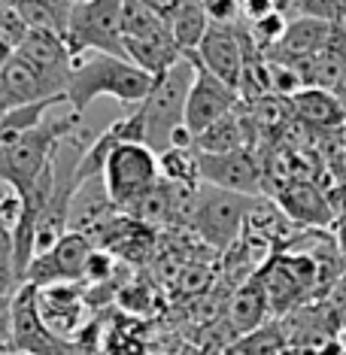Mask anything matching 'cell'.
I'll use <instances>...</instances> for the list:
<instances>
[{
    "mask_svg": "<svg viewBox=\"0 0 346 355\" xmlns=\"http://www.w3.org/2000/svg\"><path fill=\"white\" fill-rule=\"evenodd\" d=\"M155 76H149L143 67L134 61L119 58V55H103V52H88L85 58L73 64V73L67 83V107L76 116H85L88 103L94 98H112L119 103H143L149 98Z\"/></svg>",
    "mask_w": 346,
    "mask_h": 355,
    "instance_id": "cell-1",
    "label": "cell"
},
{
    "mask_svg": "<svg viewBox=\"0 0 346 355\" xmlns=\"http://www.w3.org/2000/svg\"><path fill=\"white\" fill-rule=\"evenodd\" d=\"M79 125H83V116L67 112L64 119H43L37 128L10 140L0 149V182L10 185L19 195L31 191L34 182L43 176V171L52 164L58 143L70 131H76Z\"/></svg>",
    "mask_w": 346,
    "mask_h": 355,
    "instance_id": "cell-2",
    "label": "cell"
},
{
    "mask_svg": "<svg viewBox=\"0 0 346 355\" xmlns=\"http://www.w3.org/2000/svg\"><path fill=\"white\" fill-rule=\"evenodd\" d=\"M252 209H255V198L234 195V191L200 182L186 228H191V234H198L210 249L225 252V249H231L243 237Z\"/></svg>",
    "mask_w": 346,
    "mask_h": 355,
    "instance_id": "cell-3",
    "label": "cell"
},
{
    "mask_svg": "<svg viewBox=\"0 0 346 355\" xmlns=\"http://www.w3.org/2000/svg\"><path fill=\"white\" fill-rule=\"evenodd\" d=\"M122 15L125 0H79L70 12L67 34H64V43H67L73 61L85 58L88 52L128 58Z\"/></svg>",
    "mask_w": 346,
    "mask_h": 355,
    "instance_id": "cell-4",
    "label": "cell"
},
{
    "mask_svg": "<svg viewBox=\"0 0 346 355\" xmlns=\"http://www.w3.org/2000/svg\"><path fill=\"white\" fill-rule=\"evenodd\" d=\"M191 79H195V67L189 58L176 61L164 76L155 79L149 98L140 103L143 110V125H146V146L161 155L164 149H171V137L186 119V98Z\"/></svg>",
    "mask_w": 346,
    "mask_h": 355,
    "instance_id": "cell-5",
    "label": "cell"
},
{
    "mask_svg": "<svg viewBox=\"0 0 346 355\" xmlns=\"http://www.w3.org/2000/svg\"><path fill=\"white\" fill-rule=\"evenodd\" d=\"M158 180H161L158 155L146 143H134V140L116 143L110 149L107 161H103V173H101L103 191H107V198L122 213L134 200H140L146 195Z\"/></svg>",
    "mask_w": 346,
    "mask_h": 355,
    "instance_id": "cell-6",
    "label": "cell"
},
{
    "mask_svg": "<svg viewBox=\"0 0 346 355\" xmlns=\"http://www.w3.org/2000/svg\"><path fill=\"white\" fill-rule=\"evenodd\" d=\"M259 279L268 295V306L277 316L297 310L319 279V268L310 255H273L259 270Z\"/></svg>",
    "mask_w": 346,
    "mask_h": 355,
    "instance_id": "cell-7",
    "label": "cell"
},
{
    "mask_svg": "<svg viewBox=\"0 0 346 355\" xmlns=\"http://www.w3.org/2000/svg\"><path fill=\"white\" fill-rule=\"evenodd\" d=\"M64 92H67V79L37 67V64L28 61L21 52H12V58L0 70V101H3V112L31 107V103H40V101L64 98Z\"/></svg>",
    "mask_w": 346,
    "mask_h": 355,
    "instance_id": "cell-8",
    "label": "cell"
},
{
    "mask_svg": "<svg viewBox=\"0 0 346 355\" xmlns=\"http://www.w3.org/2000/svg\"><path fill=\"white\" fill-rule=\"evenodd\" d=\"M186 58L195 67V79H191L189 98H186V119H182V125L191 131V137H198L210 125L219 122V119H225L228 112H234L240 107V94L231 85H225L219 76H213L195 55H186Z\"/></svg>",
    "mask_w": 346,
    "mask_h": 355,
    "instance_id": "cell-9",
    "label": "cell"
},
{
    "mask_svg": "<svg viewBox=\"0 0 346 355\" xmlns=\"http://www.w3.org/2000/svg\"><path fill=\"white\" fill-rule=\"evenodd\" d=\"M94 252L92 237L83 231H67L52 249L40 252L31 261L28 282L37 288L55 286V282H83L88 255Z\"/></svg>",
    "mask_w": 346,
    "mask_h": 355,
    "instance_id": "cell-10",
    "label": "cell"
},
{
    "mask_svg": "<svg viewBox=\"0 0 346 355\" xmlns=\"http://www.w3.org/2000/svg\"><path fill=\"white\" fill-rule=\"evenodd\" d=\"M10 346H15V352H28V355H64L67 352V343L58 340L43 325V319H40L37 286H31V282H25L10 301Z\"/></svg>",
    "mask_w": 346,
    "mask_h": 355,
    "instance_id": "cell-11",
    "label": "cell"
},
{
    "mask_svg": "<svg viewBox=\"0 0 346 355\" xmlns=\"http://www.w3.org/2000/svg\"><path fill=\"white\" fill-rule=\"evenodd\" d=\"M198 176L204 185L234 191V195L259 198L264 185L261 161L252 155V149L225 152V155H204L198 152Z\"/></svg>",
    "mask_w": 346,
    "mask_h": 355,
    "instance_id": "cell-12",
    "label": "cell"
},
{
    "mask_svg": "<svg viewBox=\"0 0 346 355\" xmlns=\"http://www.w3.org/2000/svg\"><path fill=\"white\" fill-rule=\"evenodd\" d=\"M191 55H195L213 76H219L225 85H231L237 92L240 73H243V61H246L237 25H210L204 40H200L198 52H191Z\"/></svg>",
    "mask_w": 346,
    "mask_h": 355,
    "instance_id": "cell-13",
    "label": "cell"
},
{
    "mask_svg": "<svg viewBox=\"0 0 346 355\" xmlns=\"http://www.w3.org/2000/svg\"><path fill=\"white\" fill-rule=\"evenodd\" d=\"M37 310L43 325L58 340H64V337L70 340V334H76L83 328V313H85L79 282H55V286L37 288Z\"/></svg>",
    "mask_w": 346,
    "mask_h": 355,
    "instance_id": "cell-14",
    "label": "cell"
},
{
    "mask_svg": "<svg viewBox=\"0 0 346 355\" xmlns=\"http://www.w3.org/2000/svg\"><path fill=\"white\" fill-rule=\"evenodd\" d=\"M252 119L249 112H228L225 119H219L216 125H210L204 134L195 137V149L204 155H225V152H237V149H249L252 146Z\"/></svg>",
    "mask_w": 346,
    "mask_h": 355,
    "instance_id": "cell-15",
    "label": "cell"
},
{
    "mask_svg": "<svg viewBox=\"0 0 346 355\" xmlns=\"http://www.w3.org/2000/svg\"><path fill=\"white\" fill-rule=\"evenodd\" d=\"M268 313H270L268 295H264V286H261L259 273H255V277L240 282V288L234 292V297H231L228 322H231V328H234L237 337H246V334H252V331H259L264 325Z\"/></svg>",
    "mask_w": 346,
    "mask_h": 355,
    "instance_id": "cell-16",
    "label": "cell"
},
{
    "mask_svg": "<svg viewBox=\"0 0 346 355\" xmlns=\"http://www.w3.org/2000/svg\"><path fill=\"white\" fill-rule=\"evenodd\" d=\"M15 52H21L28 61H34L37 67L49 70V73L70 83V73H73L76 61H73V55H70L61 34H52V31H31L28 40Z\"/></svg>",
    "mask_w": 346,
    "mask_h": 355,
    "instance_id": "cell-17",
    "label": "cell"
},
{
    "mask_svg": "<svg viewBox=\"0 0 346 355\" xmlns=\"http://www.w3.org/2000/svg\"><path fill=\"white\" fill-rule=\"evenodd\" d=\"M292 101V110L301 122L313 128H340L346 125V107L328 88H301Z\"/></svg>",
    "mask_w": 346,
    "mask_h": 355,
    "instance_id": "cell-18",
    "label": "cell"
},
{
    "mask_svg": "<svg viewBox=\"0 0 346 355\" xmlns=\"http://www.w3.org/2000/svg\"><path fill=\"white\" fill-rule=\"evenodd\" d=\"M286 216H292L301 225H328L331 222V207L322 198V191L313 182H292L277 195Z\"/></svg>",
    "mask_w": 346,
    "mask_h": 355,
    "instance_id": "cell-19",
    "label": "cell"
},
{
    "mask_svg": "<svg viewBox=\"0 0 346 355\" xmlns=\"http://www.w3.org/2000/svg\"><path fill=\"white\" fill-rule=\"evenodd\" d=\"M167 28H171V37H173V43L180 46L182 58L198 52L200 40H204L207 28H210L204 3H200V0H182V3L176 6V12L167 19Z\"/></svg>",
    "mask_w": 346,
    "mask_h": 355,
    "instance_id": "cell-20",
    "label": "cell"
},
{
    "mask_svg": "<svg viewBox=\"0 0 346 355\" xmlns=\"http://www.w3.org/2000/svg\"><path fill=\"white\" fill-rule=\"evenodd\" d=\"M79 0H19L15 10L28 21L31 31H52V34H67L70 12Z\"/></svg>",
    "mask_w": 346,
    "mask_h": 355,
    "instance_id": "cell-21",
    "label": "cell"
},
{
    "mask_svg": "<svg viewBox=\"0 0 346 355\" xmlns=\"http://www.w3.org/2000/svg\"><path fill=\"white\" fill-rule=\"evenodd\" d=\"M161 180L173 185H198V149H164L158 155Z\"/></svg>",
    "mask_w": 346,
    "mask_h": 355,
    "instance_id": "cell-22",
    "label": "cell"
},
{
    "mask_svg": "<svg viewBox=\"0 0 346 355\" xmlns=\"http://www.w3.org/2000/svg\"><path fill=\"white\" fill-rule=\"evenodd\" d=\"M283 349H286V331L277 325H261L252 334L237 337L225 349V355H283Z\"/></svg>",
    "mask_w": 346,
    "mask_h": 355,
    "instance_id": "cell-23",
    "label": "cell"
},
{
    "mask_svg": "<svg viewBox=\"0 0 346 355\" xmlns=\"http://www.w3.org/2000/svg\"><path fill=\"white\" fill-rule=\"evenodd\" d=\"M19 279H15V255H12V231L0 228V306H10L12 295L19 292Z\"/></svg>",
    "mask_w": 346,
    "mask_h": 355,
    "instance_id": "cell-24",
    "label": "cell"
},
{
    "mask_svg": "<svg viewBox=\"0 0 346 355\" xmlns=\"http://www.w3.org/2000/svg\"><path fill=\"white\" fill-rule=\"evenodd\" d=\"M297 15L346 28V0H297Z\"/></svg>",
    "mask_w": 346,
    "mask_h": 355,
    "instance_id": "cell-25",
    "label": "cell"
},
{
    "mask_svg": "<svg viewBox=\"0 0 346 355\" xmlns=\"http://www.w3.org/2000/svg\"><path fill=\"white\" fill-rule=\"evenodd\" d=\"M28 34H31L28 21L21 19L15 6H10V10H0V37H3L12 49H19V46L28 40Z\"/></svg>",
    "mask_w": 346,
    "mask_h": 355,
    "instance_id": "cell-26",
    "label": "cell"
},
{
    "mask_svg": "<svg viewBox=\"0 0 346 355\" xmlns=\"http://www.w3.org/2000/svg\"><path fill=\"white\" fill-rule=\"evenodd\" d=\"M210 25H237L243 19V6L240 0H200Z\"/></svg>",
    "mask_w": 346,
    "mask_h": 355,
    "instance_id": "cell-27",
    "label": "cell"
},
{
    "mask_svg": "<svg viewBox=\"0 0 346 355\" xmlns=\"http://www.w3.org/2000/svg\"><path fill=\"white\" fill-rule=\"evenodd\" d=\"M243 21H259L264 15L277 12V6H273V0H243Z\"/></svg>",
    "mask_w": 346,
    "mask_h": 355,
    "instance_id": "cell-28",
    "label": "cell"
},
{
    "mask_svg": "<svg viewBox=\"0 0 346 355\" xmlns=\"http://www.w3.org/2000/svg\"><path fill=\"white\" fill-rule=\"evenodd\" d=\"M143 3H146V6H149V10H152V12H158V15H161V19H164V21H167V19H171V15L176 12V6H180V3H182V0H143Z\"/></svg>",
    "mask_w": 346,
    "mask_h": 355,
    "instance_id": "cell-29",
    "label": "cell"
},
{
    "mask_svg": "<svg viewBox=\"0 0 346 355\" xmlns=\"http://www.w3.org/2000/svg\"><path fill=\"white\" fill-rule=\"evenodd\" d=\"M273 6H277V12H283V15L297 12V0H273Z\"/></svg>",
    "mask_w": 346,
    "mask_h": 355,
    "instance_id": "cell-30",
    "label": "cell"
},
{
    "mask_svg": "<svg viewBox=\"0 0 346 355\" xmlns=\"http://www.w3.org/2000/svg\"><path fill=\"white\" fill-rule=\"evenodd\" d=\"M12 52H15V49H12V46H10V43H6V40H3V37H0V70H3V64H6V61H10V58H12Z\"/></svg>",
    "mask_w": 346,
    "mask_h": 355,
    "instance_id": "cell-31",
    "label": "cell"
},
{
    "mask_svg": "<svg viewBox=\"0 0 346 355\" xmlns=\"http://www.w3.org/2000/svg\"><path fill=\"white\" fill-rule=\"evenodd\" d=\"M334 94H337V98H340V101L346 103V70H343V76H340V83H337V85H334Z\"/></svg>",
    "mask_w": 346,
    "mask_h": 355,
    "instance_id": "cell-32",
    "label": "cell"
},
{
    "mask_svg": "<svg viewBox=\"0 0 346 355\" xmlns=\"http://www.w3.org/2000/svg\"><path fill=\"white\" fill-rule=\"evenodd\" d=\"M19 0H0V10H10V6H15Z\"/></svg>",
    "mask_w": 346,
    "mask_h": 355,
    "instance_id": "cell-33",
    "label": "cell"
},
{
    "mask_svg": "<svg viewBox=\"0 0 346 355\" xmlns=\"http://www.w3.org/2000/svg\"><path fill=\"white\" fill-rule=\"evenodd\" d=\"M6 191H10V185H0V204H3V198H6Z\"/></svg>",
    "mask_w": 346,
    "mask_h": 355,
    "instance_id": "cell-34",
    "label": "cell"
},
{
    "mask_svg": "<svg viewBox=\"0 0 346 355\" xmlns=\"http://www.w3.org/2000/svg\"><path fill=\"white\" fill-rule=\"evenodd\" d=\"M0 355H28V352H0Z\"/></svg>",
    "mask_w": 346,
    "mask_h": 355,
    "instance_id": "cell-35",
    "label": "cell"
},
{
    "mask_svg": "<svg viewBox=\"0 0 346 355\" xmlns=\"http://www.w3.org/2000/svg\"><path fill=\"white\" fill-rule=\"evenodd\" d=\"M6 116V112H3V101H0V119H3Z\"/></svg>",
    "mask_w": 346,
    "mask_h": 355,
    "instance_id": "cell-36",
    "label": "cell"
},
{
    "mask_svg": "<svg viewBox=\"0 0 346 355\" xmlns=\"http://www.w3.org/2000/svg\"><path fill=\"white\" fill-rule=\"evenodd\" d=\"M240 3H243V0H240Z\"/></svg>",
    "mask_w": 346,
    "mask_h": 355,
    "instance_id": "cell-37",
    "label": "cell"
},
{
    "mask_svg": "<svg viewBox=\"0 0 346 355\" xmlns=\"http://www.w3.org/2000/svg\"><path fill=\"white\" fill-rule=\"evenodd\" d=\"M343 107H346V103H343Z\"/></svg>",
    "mask_w": 346,
    "mask_h": 355,
    "instance_id": "cell-38",
    "label": "cell"
}]
</instances>
